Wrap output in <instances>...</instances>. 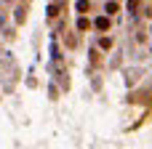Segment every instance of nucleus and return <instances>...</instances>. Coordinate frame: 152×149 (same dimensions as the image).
Segmentation results:
<instances>
[{"label":"nucleus","instance_id":"nucleus-1","mask_svg":"<svg viewBox=\"0 0 152 149\" xmlns=\"http://www.w3.org/2000/svg\"><path fill=\"white\" fill-rule=\"evenodd\" d=\"M96 27H99V29H107L110 21H107V19H96Z\"/></svg>","mask_w":152,"mask_h":149}]
</instances>
